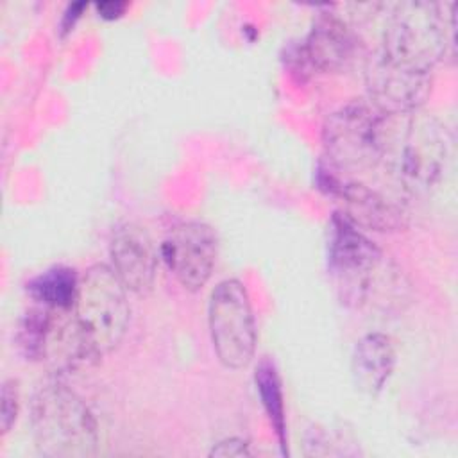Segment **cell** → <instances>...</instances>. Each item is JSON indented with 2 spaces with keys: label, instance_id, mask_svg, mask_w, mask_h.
Returning a JSON list of instances; mask_svg holds the SVG:
<instances>
[{
  "label": "cell",
  "instance_id": "6da1fadb",
  "mask_svg": "<svg viewBox=\"0 0 458 458\" xmlns=\"http://www.w3.org/2000/svg\"><path fill=\"white\" fill-rule=\"evenodd\" d=\"M451 161V138L445 125L417 109L383 111L379 122V166L408 193L422 195L435 188Z\"/></svg>",
  "mask_w": 458,
  "mask_h": 458
},
{
  "label": "cell",
  "instance_id": "7a4b0ae2",
  "mask_svg": "<svg viewBox=\"0 0 458 458\" xmlns=\"http://www.w3.org/2000/svg\"><path fill=\"white\" fill-rule=\"evenodd\" d=\"M454 45V7L442 14L433 2L394 4L379 47L367 59L390 72L431 77L433 66Z\"/></svg>",
  "mask_w": 458,
  "mask_h": 458
},
{
  "label": "cell",
  "instance_id": "3957f363",
  "mask_svg": "<svg viewBox=\"0 0 458 458\" xmlns=\"http://www.w3.org/2000/svg\"><path fill=\"white\" fill-rule=\"evenodd\" d=\"M36 447L50 458H88L98 447L95 415L81 395L64 385L41 386L30 404Z\"/></svg>",
  "mask_w": 458,
  "mask_h": 458
},
{
  "label": "cell",
  "instance_id": "277c9868",
  "mask_svg": "<svg viewBox=\"0 0 458 458\" xmlns=\"http://www.w3.org/2000/svg\"><path fill=\"white\" fill-rule=\"evenodd\" d=\"M127 288L107 265H93L81 277L73 317L91 352L100 360L120 345L129 326Z\"/></svg>",
  "mask_w": 458,
  "mask_h": 458
},
{
  "label": "cell",
  "instance_id": "5b68a950",
  "mask_svg": "<svg viewBox=\"0 0 458 458\" xmlns=\"http://www.w3.org/2000/svg\"><path fill=\"white\" fill-rule=\"evenodd\" d=\"M383 261L379 247L342 213L331 220L327 265L342 304L360 308L370 295Z\"/></svg>",
  "mask_w": 458,
  "mask_h": 458
},
{
  "label": "cell",
  "instance_id": "8992f818",
  "mask_svg": "<svg viewBox=\"0 0 458 458\" xmlns=\"http://www.w3.org/2000/svg\"><path fill=\"white\" fill-rule=\"evenodd\" d=\"M208 326L218 361L229 370L250 363L256 351V322L249 293L238 279L220 281L208 302Z\"/></svg>",
  "mask_w": 458,
  "mask_h": 458
},
{
  "label": "cell",
  "instance_id": "52a82bcc",
  "mask_svg": "<svg viewBox=\"0 0 458 458\" xmlns=\"http://www.w3.org/2000/svg\"><path fill=\"white\" fill-rule=\"evenodd\" d=\"M383 109L374 102H352L333 113L324 125L327 165L336 172L379 166V122Z\"/></svg>",
  "mask_w": 458,
  "mask_h": 458
},
{
  "label": "cell",
  "instance_id": "ba28073f",
  "mask_svg": "<svg viewBox=\"0 0 458 458\" xmlns=\"http://www.w3.org/2000/svg\"><path fill=\"white\" fill-rule=\"evenodd\" d=\"M159 254L181 286L188 292H199L213 274L218 240L208 224L182 222L166 234Z\"/></svg>",
  "mask_w": 458,
  "mask_h": 458
},
{
  "label": "cell",
  "instance_id": "9c48e42d",
  "mask_svg": "<svg viewBox=\"0 0 458 458\" xmlns=\"http://www.w3.org/2000/svg\"><path fill=\"white\" fill-rule=\"evenodd\" d=\"M318 182L322 190L340 200L344 208L342 215L356 227L377 233H394L403 229L406 224L404 211L397 202L365 182L345 175L342 177L329 165L320 170Z\"/></svg>",
  "mask_w": 458,
  "mask_h": 458
},
{
  "label": "cell",
  "instance_id": "30bf717a",
  "mask_svg": "<svg viewBox=\"0 0 458 458\" xmlns=\"http://www.w3.org/2000/svg\"><path fill=\"white\" fill-rule=\"evenodd\" d=\"M111 268L127 292L143 295L156 281L157 250L145 227L125 222L118 225L109 243Z\"/></svg>",
  "mask_w": 458,
  "mask_h": 458
},
{
  "label": "cell",
  "instance_id": "8fae6325",
  "mask_svg": "<svg viewBox=\"0 0 458 458\" xmlns=\"http://www.w3.org/2000/svg\"><path fill=\"white\" fill-rule=\"evenodd\" d=\"M358 50V38L336 13H320L299 48L302 66L331 73L345 68Z\"/></svg>",
  "mask_w": 458,
  "mask_h": 458
},
{
  "label": "cell",
  "instance_id": "7c38bea8",
  "mask_svg": "<svg viewBox=\"0 0 458 458\" xmlns=\"http://www.w3.org/2000/svg\"><path fill=\"white\" fill-rule=\"evenodd\" d=\"M395 367V349L392 338L383 333H367L361 336L352 351L351 370L356 386L377 395L390 379Z\"/></svg>",
  "mask_w": 458,
  "mask_h": 458
},
{
  "label": "cell",
  "instance_id": "4fadbf2b",
  "mask_svg": "<svg viewBox=\"0 0 458 458\" xmlns=\"http://www.w3.org/2000/svg\"><path fill=\"white\" fill-rule=\"evenodd\" d=\"M81 279L70 267H54L30 281V295L45 308L73 310Z\"/></svg>",
  "mask_w": 458,
  "mask_h": 458
},
{
  "label": "cell",
  "instance_id": "5bb4252c",
  "mask_svg": "<svg viewBox=\"0 0 458 458\" xmlns=\"http://www.w3.org/2000/svg\"><path fill=\"white\" fill-rule=\"evenodd\" d=\"M258 394L261 399V404L270 419V424L279 438L281 447L286 444V422H284V401H283V388H281V377L276 370V367L270 361H261L256 369L254 376Z\"/></svg>",
  "mask_w": 458,
  "mask_h": 458
},
{
  "label": "cell",
  "instance_id": "9a60e30c",
  "mask_svg": "<svg viewBox=\"0 0 458 458\" xmlns=\"http://www.w3.org/2000/svg\"><path fill=\"white\" fill-rule=\"evenodd\" d=\"M20 410V392H18V383L14 379H7L2 383V392H0V431L5 435Z\"/></svg>",
  "mask_w": 458,
  "mask_h": 458
},
{
  "label": "cell",
  "instance_id": "2e32d148",
  "mask_svg": "<svg viewBox=\"0 0 458 458\" xmlns=\"http://www.w3.org/2000/svg\"><path fill=\"white\" fill-rule=\"evenodd\" d=\"M249 444L243 438H227L211 449V456H247Z\"/></svg>",
  "mask_w": 458,
  "mask_h": 458
},
{
  "label": "cell",
  "instance_id": "e0dca14e",
  "mask_svg": "<svg viewBox=\"0 0 458 458\" xmlns=\"http://www.w3.org/2000/svg\"><path fill=\"white\" fill-rule=\"evenodd\" d=\"M129 4L127 2H114V0H106V2H97L95 9L100 18L104 20H118L120 16L125 14Z\"/></svg>",
  "mask_w": 458,
  "mask_h": 458
}]
</instances>
